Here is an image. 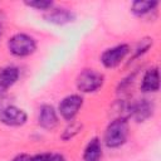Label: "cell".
<instances>
[{
    "label": "cell",
    "instance_id": "1",
    "mask_svg": "<svg viewBox=\"0 0 161 161\" xmlns=\"http://www.w3.org/2000/svg\"><path fill=\"white\" fill-rule=\"evenodd\" d=\"M128 127L125 119H116L109 123L106 131V143L108 147H118L121 146L127 137Z\"/></svg>",
    "mask_w": 161,
    "mask_h": 161
},
{
    "label": "cell",
    "instance_id": "2",
    "mask_svg": "<svg viewBox=\"0 0 161 161\" xmlns=\"http://www.w3.org/2000/svg\"><path fill=\"white\" fill-rule=\"evenodd\" d=\"M35 42L26 34H16L9 40V49L14 55L25 57L35 50Z\"/></svg>",
    "mask_w": 161,
    "mask_h": 161
},
{
    "label": "cell",
    "instance_id": "3",
    "mask_svg": "<svg viewBox=\"0 0 161 161\" xmlns=\"http://www.w3.org/2000/svg\"><path fill=\"white\" fill-rule=\"evenodd\" d=\"M103 75L93 69L83 70L77 78V87L82 92H93L102 86Z\"/></svg>",
    "mask_w": 161,
    "mask_h": 161
},
{
    "label": "cell",
    "instance_id": "4",
    "mask_svg": "<svg viewBox=\"0 0 161 161\" xmlns=\"http://www.w3.org/2000/svg\"><path fill=\"white\" fill-rule=\"evenodd\" d=\"M82 103H83L82 97H79L77 94H72V96L65 97L60 102V104H59L60 114L65 119H72L77 114V112L79 111V108L82 107Z\"/></svg>",
    "mask_w": 161,
    "mask_h": 161
},
{
    "label": "cell",
    "instance_id": "5",
    "mask_svg": "<svg viewBox=\"0 0 161 161\" xmlns=\"http://www.w3.org/2000/svg\"><path fill=\"white\" fill-rule=\"evenodd\" d=\"M0 119L5 125H9V126H20V125L25 123L26 114L23 109L18 108L15 106H9L1 111Z\"/></svg>",
    "mask_w": 161,
    "mask_h": 161
},
{
    "label": "cell",
    "instance_id": "6",
    "mask_svg": "<svg viewBox=\"0 0 161 161\" xmlns=\"http://www.w3.org/2000/svg\"><path fill=\"white\" fill-rule=\"evenodd\" d=\"M128 53V47L126 44L122 45H117L114 48L107 49L103 54H102V63L104 67L107 68H112L116 67L123 58L125 55Z\"/></svg>",
    "mask_w": 161,
    "mask_h": 161
},
{
    "label": "cell",
    "instance_id": "7",
    "mask_svg": "<svg viewBox=\"0 0 161 161\" xmlns=\"http://www.w3.org/2000/svg\"><path fill=\"white\" fill-rule=\"evenodd\" d=\"M19 77V70L15 67H8L0 70V97L6 92V89L13 86Z\"/></svg>",
    "mask_w": 161,
    "mask_h": 161
},
{
    "label": "cell",
    "instance_id": "8",
    "mask_svg": "<svg viewBox=\"0 0 161 161\" xmlns=\"http://www.w3.org/2000/svg\"><path fill=\"white\" fill-rule=\"evenodd\" d=\"M39 125L47 130H52L57 125V114L52 106H43L39 113Z\"/></svg>",
    "mask_w": 161,
    "mask_h": 161
},
{
    "label": "cell",
    "instance_id": "9",
    "mask_svg": "<svg viewBox=\"0 0 161 161\" xmlns=\"http://www.w3.org/2000/svg\"><path fill=\"white\" fill-rule=\"evenodd\" d=\"M160 78H158V70L157 68L150 69L147 70V73L145 74L143 79H142V84L141 88L143 92H155L158 89V84H160Z\"/></svg>",
    "mask_w": 161,
    "mask_h": 161
},
{
    "label": "cell",
    "instance_id": "10",
    "mask_svg": "<svg viewBox=\"0 0 161 161\" xmlns=\"http://www.w3.org/2000/svg\"><path fill=\"white\" fill-rule=\"evenodd\" d=\"M102 156V147L97 138H93L84 150V161H99Z\"/></svg>",
    "mask_w": 161,
    "mask_h": 161
},
{
    "label": "cell",
    "instance_id": "11",
    "mask_svg": "<svg viewBox=\"0 0 161 161\" xmlns=\"http://www.w3.org/2000/svg\"><path fill=\"white\" fill-rule=\"evenodd\" d=\"M73 18L72 13L65 10V9H53L48 15H47V19L52 23H55V24H64V23H68Z\"/></svg>",
    "mask_w": 161,
    "mask_h": 161
},
{
    "label": "cell",
    "instance_id": "12",
    "mask_svg": "<svg viewBox=\"0 0 161 161\" xmlns=\"http://www.w3.org/2000/svg\"><path fill=\"white\" fill-rule=\"evenodd\" d=\"M133 113L137 119H145L151 114V106L146 99H142L140 103H137L133 107Z\"/></svg>",
    "mask_w": 161,
    "mask_h": 161
},
{
    "label": "cell",
    "instance_id": "13",
    "mask_svg": "<svg viewBox=\"0 0 161 161\" xmlns=\"http://www.w3.org/2000/svg\"><path fill=\"white\" fill-rule=\"evenodd\" d=\"M157 5L156 1H135L132 4V11L136 15H143L152 10Z\"/></svg>",
    "mask_w": 161,
    "mask_h": 161
},
{
    "label": "cell",
    "instance_id": "14",
    "mask_svg": "<svg viewBox=\"0 0 161 161\" xmlns=\"http://www.w3.org/2000/svg\"><path fill=\"white\" fill-rule=\"evenodd\" d=\"M26 5L31 6V8H36L40 10H45L49 9L52 6V1H47V0H38V1H28Z\"/></svg>",
    "mask_w": 161,
    "mask_h": 161
},
{
    "label": "cell",
    "instance_id": "15",
    "mask_svg": "<svg viewBox=\"0 0 161 161\" xmlns=\"http://www.w3.org/2000/svg\"><path fill=\"white\" fill-rule=\"evenodd\" d=\"M49 158H50L49 153H42V155H36L28 158V161H49Z\"/></svg>",
    "mask_w": 161,
    "mask_h": 161
},
{
    "label": "cell",
    "instance_id": "16",
    "mask_svg": "<svg viewBox=\"0 0 161 161\" xmlns=\"http://www.w3.org/2000/svg\"><path fill=\"white\" fill-rule=\"evenodd\" d=\"M49 161H65L62 155H50Z\"/></svg>",
    "mask_w": 161,
    "mask_h": 161
},
{
    "label": "cell",
    "instance_id": "17",
    "mask_svg": "<svg viewBox=\"0 0 161 161\" xmlns=\"http://www.w3.org/2000/svg\"><path fill=\"white\" fill-rule=\"evenodd\" d=\"M13 161H28V157H26L25 155H20V156L15 157Z\"/></svg>",
    "mask_w": 161,
    "mask_h": 161
},
{
    "label": "cell",
    "instance_id": "18",
    "mask_svg": "<svg viewBox=\"0 0 161 161\" xmlns=\"http://www.w3.org/2000/svg\"><path fill=\"white\" fill-rule=\"evenodd\" d=\"M0 35H1V25H0Z\"/></svg>",
    "mask_w": 161,
    "mask_h": 161
}]
</instances>
